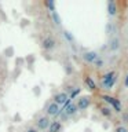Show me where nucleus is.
Masks as SVG:
<instances>
[{"mask_svg": "<svg viewBox=\"0 0 128 132\" xmlns=\"http://www.w3.org/2000/svg\"><path fill=\"white\" fill-rule=\"evenodd\" d=\"M117 80H118V73L114 72V70H109V72H106L105 74H102V78H101L102 89L110 91L116 85Z\"/></svg>", "mask_w": 128, "mask_h": 132, "instance_id": "nucleus-1", "label": "nucleus"}, {"mask_svg": "<svg viewBox=\"0 0 128 132\" xmlns=\"http://www.w3.org/2000/svg\"><path fill=\"white\" fill-rule=\"evenodd\" d=\"M101 99L103 101V103H105L106 106H109L113 111H116V113H123V105L118 99H116L114 96H111L109 94H102Z\"/></svg>", "mask_w": 128, "mask_h": 132, "instance_id": "nucleus-2", "label": "nucleus"}, {"mask_svg": "<svg viewBox=\"0 0 128 132\" xmlns=\"http://www.w3.org/2000/svg\"><path fill=\"white\" fill-rule=\"evenodd\" d=\"M77 106L74 102H68L63 107H61V114L59 117L62 118V121H66V120H69L70 117H73L74 114L77 113Z\"/></svg>", "mask_w": 128, "mask_h": 132, "instance_id": "nucleus-3", "label": "nucleus"}, {"mask_svg": "<svg viewBox=\"0 0 128 132\" xmlns=\"http://www.w3.org/2000/svg\"><path fill=\"white\" fill-rule=\"evenodd\" d=\"M36 128L39 129L40 132H44V131H47L48 129V127H50V124H51V118L47 117L45 114H40V116H37L36 117Z\"/></svg>", "mask_w": 128, "mask_h": 132, "instance_id": "nucleus-4", "label": "nucleus"}, {"mask_svg": "<svg viewBox=\"0 0 128 132\" xmlns=\"http://www.w3.org/2000/svg\"><path fill=\"white\" fill-rule=\"evenodd\" d=\"M91 105H92V98H91L90 95H81V96L77 98L76 106H77V110L78 111L87 110Z\"/></svg>", "mask_w": 128, "mask_h": 132, "instance_id": "nucleus-5", "label": "nucleus"}, {"mask_svg": "<svg viewBox=\"0 0 128 132\" xmlns=\"http://www.w3.org/2000/svg\"><path fill=\"white\" fill-rule=\"evenodd\" d=\"M44 111H45V116L47 117H50V118H57V117H59V114H61V107L57 105V103H54V102H50L47 106H45V109H44Z\"/></svg>", "mask_w": 128, "mask_h": 132, "instance_id": "nucleus-6", "label": "nucleus"}, {"mask_svg": "<svg viewBox=\"0 0 128 132\" xmlns=\"http://www.w3.org/2000/svg\"><path fill=\"white\" fill-rule=\"evenodd\" d=\"M41 48H43L45 52L54 51V50L57 48V41H55V39H54V37H51V36L44 37V39L41 40Z\"/></svg>", "mask_w": 128, "mask_h": 132, "instance_id": "nucleus-7", "label": "nucleus"}, {"mask_svg": "<svg viewBox=\"0 0 128 132\" xmlns=\"http://www.w3.org/2000/svg\"><path fill=\"white\" fill-rule=\"evenodd\" d=\"M54 103H57L59 107H63L68 102H70L69 101V95L65 92V91H61V92H57L55 95H54V101H52Z\"/></svg>", "mask_w": 128, "mask_h": 132, "instance_id": "nucleus-8", "label": "nucleus"}, {"mask_svg": "<svg viewBox=\"0 0 128 132\" xmlns=\"http://www.w3.org/2000/svg\"><path fill=\"white\" fill-rule=\"evenodd\" d=\"M98 56H99V54H98L97 51H94V50H90V51H85V52L81 55L83 61H84L85 63H88V65H94V62L98 59Z\"/></svg>", "mask_w": 128, "mask_h": 132, "instance_id": "nucleus-9", "label": "nucleus"}, {"mask_svg": "<svg viewBox=\"0 0 128 132\" xmlns=\"http://www.w3.org/2000/svg\"><path fill=\"white\" fill-rule=\"evenodd\" d=\"M120 47H121V40H120L117 36L110 37L109 43H107V48H109V51L116 52V51H118V50H120Z\"/></svg>", "mask_w": 128, "mask_h": 132, "instance_id": "nucleus-10", "label": "nucleus"}, {"mask_svg": "<svg viewBox=\"0 0 128 132\" xmlns=\"http://www.w3.org/2000/svg\"><path fill=\"white\" fill-rule=\"evenodd\" d=\"M106 10H107V15L110 18L117 15V11H118V7H117V3L114 0H107L106 2Z\"/></svg>", "mask_w": 128, "mask_h": 132, "instance_id": "nucleus-11", "label": "nucleus"}, {"mask_svg": "<svg viewBox=\"0 0 128 132\" xmlns=\"http://www.w3.org/2000/svg\"><path fill=\"white\" fill-rule=\"evenodd\" d=\"M84 84H85V88L90 91V92H95V91L98 89V85L97 82H95V80L92 78V76H85L84 77Z\"/></svg>", "mask_w": 128, "mask_h": 132, "instance_id": "nucleus-12", "label": "nucleus"}, {"mask_svg": "<svg viewBox=\"0 0 128 132\" xmlns=\"http://www.w3.org/2000/svg\"><path fill=\"white\" fill-rule=\"evenodd\" d=\"M62 128H63V124L61 120H51V124H50L47 132H61Z\"/></svg>", "mask_w": 128, "mask_h": 132, "instance_id": "nucleus-13", "label": "nucleus"}, {"mask_svg": "<svg viewBox=\"0 0 128 132\" xmlns=\"http://www.w3.org/2000/svg\"><path fill=\"white\" fill-rule=\"evenodd\" d=\"M99 113H101V116H103L105 118H110L111 116H113V110H111L109 106L102 105V106H99Z\"/></svg>", "mask_w": 128, "mask_h": 132, "instance_id": "nucleus-14", "label": "nucleus"}, {"mask_svg": "<svg viewBox=\"0 0 128 132\" xmlns=\"http://www.w3.org/2000/svg\"><path fill=\"white\" fill-rule=\"evenodd\" d=\"M116 32H117V28H116L114 22H107L106 26H105V33H106V35L110 36V37H113L116 35Z\"/></svg>", "mask_w": 128, "mask_h": 132, "instance_id": "nucleus-15", "label": "nucleus"}, {"mask_svg": "<svg viewBox=\"0 0 128 132\" xmlns=\"http://www.w3.org/2000/svg\"><path fill=\"white\" fill-rule=\"evenodd\" d=\"M51 19H52V22H54V25H57V26H61L62 25V18H61V15L58 14V11H54V12H51Z\"/></svg>", "mask_w": 128, "mask_h": 132, "instance_id": "nucleus-16", "label": "nucleus"}, {"mask_svg": "<svg viewBox=\"0 0 128 132\" xmlns=\"http://www.w3.org/2000/svg\"><path fill=\"white\" fill-rule=\"evenodd\" d=\"M80 92H81V88H80V87H74V88L72 89V92L69 94V101L73 102L76 98L80 96Z\"/></svg>", "mask_w": 128, "mask_h": 132, "instance_id": "nucleus-17", "label": "nucleus"}, {"mask_svg": "<svg viewBox=\"0 0 128 132\" xmlns=\"http://www.w3.org/2000/svg\"><path fill=\"white\" fill-rule=\"evenodd\" d=\"M62 37H63V40L66 41V43H69V44L74 43V36L69 30H63V32H62Z\"/></svg>", "mask_w": 128, "mask_h": 132, "instance_id": "nucleus-18", "label": "nucleus"}, {"mask_svg": "<svg viewBox=\"0 0 128 132\" xmlns=\"http://www.w3.org/2000/svg\"><path fill=\"white\" fill-rule=\"evenodd\" d=\"M44 7H45V8H47V10L50 11V14H51V12H54V11H57L55 3L51 2V0H50V2H45V3H44Z\"/></svg>", "mask_w": 128, "mask_h": 132, "instance_id": "nucleus-19", "label": "nucleus"}, {"mask_svg": "<svg viewBox=\"0 0 128 132\" xmlns=\"http://www.w3.org/2000/svg\"><path fill=\"white\" fill-rule=\"evenodd\" d=\"M94 66H95L97 69H102L103 66H105V59H103V58L99 55V56H98V59L94 62Z\"/></svg>", "mask_w": 128, "mask_h": 132, "instance_id": "nucleus-20", "label": "nucleus"}, {"mask_svg": "<svg viewBox=\"0 0 128 132\" xmlns=\"http://www.w3.org/2000/svg\"><path fill=\"white\" fill-rule=\"evenodd\" d=\"M114 132H128V128L125 125H123V124H120L114 128Z\"/></svg>", "mask_w": 128, "mask_h": 132, "instance_id": "nucleus-21", "label": "nucleus"}, {"mask_svg": "<svg viewBox=\"0 0 128 132\" xmlns=\"http://www.w3.org/2000/svg\"><path fill=\"white\" fill-rule=\"evenodd\" d=\"M121 122L123 124H128V113H125V111L121 113Z\"/></svg>", "mask_w": 128, "mask_h": 132, "instance_id": "nucleus-22", "label": "nucleus"}, {"mask_svg": "<svg viewBox=\"0 0 128 132\" xmlns=\"http://www.w3.org/2000/svg\"><path fill=\"white\" fill-rule=\"evenodd\" d=\"M25 132H40V131L37 129L36 127H29V128H28V129L25 131Z\"/></svg>", "mask_w": 128, "mask_h": 132, "instance_id": "nucleus-23", "label": "nucleus"}, {"mask_svg": "<svg viewBox=\"0 0 128 132\" xmlns=\"http://www.w3.org/2000/svg\"><path fill=\"white\" fill-rule=\"evenodd\" d=\"M124 87H125V88H128V74L125 76V78H124Z\"/></svg>", "mask_w": 128, "mask_h": 132, "instance_id": "nucleus-24", "label": "nucleus"}, {"mask_svg": "<svg viewBox=\"0 0 128 132\" xmlns=\"http://www.w3.org/2000/svg\"><path fill=\"white\" fill-rule=\"evenodd\" d=\"M6 52H7V54H12V48H7Z\"/></svg>", "mask_w": 128, "mask_h": 132, "instance_id": "nucleus-25", "label": "nucleus"}, {"mask_svg": "<svg viewBox=\"0 0 128 132\" xmlns=\"http://www.w3.org/2000/svg\"><path fill=\"white\" fill-rule=\"evenodd\" d=\"M44 132H47V131H44Z\"/></svg>", "mask_w": 128, "mask_h": 132, "instance_id": "nucleus-26", "label": "nucleus"}]
</instances>
